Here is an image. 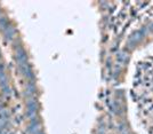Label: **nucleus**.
<instances>
[{"label":"nucleus","instance_id":"obj_1","mask_svg":"<svg viewBox=\"0 0 153 134\" xmlns=\"http://www.w3.org/2000/svg\"><path fill=\"white\" fill-rule=\"evenodd\" d=\"M131 94L140 118L153 130V58L140 62L134 76Z\"/></svg>","mask_w":153,"mask_h":134},{"label":"nucleus","instance_id":"obj_2","mask_svg":"<svg viewBox=\"0 0 153 134\" xmlns=\"http://www.w3.org/2000/svg\"><path fill=\"white\" fill-rule=\"evenodd\" d=\"M0 77H4V78H6V76H5V73H4V71H0ZM1 83L4 84V87H5V86H7L6 79H2V80H1Z\"/></svg>","mask_w":153,"mask_h":134}]
</instances>
